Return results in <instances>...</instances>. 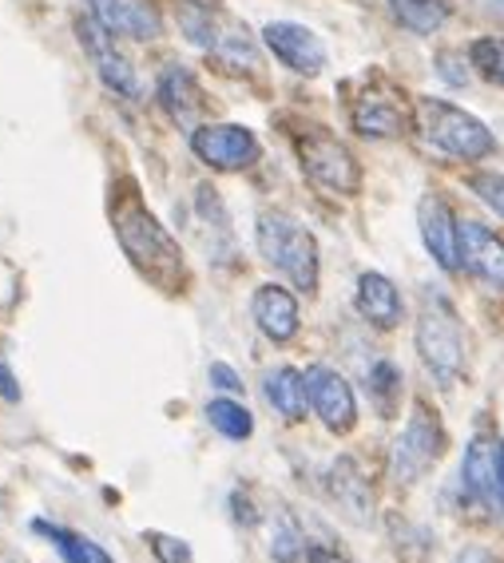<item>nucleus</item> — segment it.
Here are the masks:
<instances>
[{
  "instance_id": "f257e3e1",
  "label": "nucleus",
  "mask_w": 504,
  "mask_h": 563,
  "mask_svg": "<svg viewBox=\"0 0 504 563\" xmlns=\"http://www.w3.org/2000/svg\"><path fill=\"white\" fill-rule=\"evenodd\" d=\"M111 231L120 239L128 262L152 282L155 290L183 294V286H187V262H183L179 242L147 211V202L140 199L135 183L111 187Z\"/></svg>"
},
{
  "instance_id": "f03ea898",
  "label": "nucleus",
  "mask_w": 504,
  "mask_h": 563,
  "mask_svg": "<svg viewBox=\"0 0 504 563\" xmlns=\"http://www.w3.org/2000/svg\"><path fill=\"white\" fill-rule=\"evenodd\" d=\"M414 123L425 135L429 147H437L449 159L481 163L496 152V135L489 123L476 120L473 111H464L453 100H437V96H421L414 103Z\"/></svg>"
},
{
  "instance_id": "7ed1b4c3",
  "label": "nucleus",
  "mask_w": 504,
  "mask_h": 563,
  "mask_svg": "<svg viewBox=\"0 0 504 563\" xmlns=\"http://www.w3.org/2000/svg\"><path fill=\"white\" fill-rule=\"evenodd\" d=\"M254 242H259V254H263L266 266L283 274L294 290L314 294L318 290V242L306 231L303 222L291 219L286 211H263L254 222Z\"/></svg>"
},
{
  "instance_id": "20e7f679",
  "label": "nucleus",
  "mask_w": 504,
  "mask_h": 563,
  "mask_svg": "<svg viewBox=\"0 0 504 563\" xmlns=\"http://www.w3.org/2000/svg\"><path fill=\"white\" fill-rule=\"evenodd\" d=\"M294 155H298V167L318 191L350 199L362 187V167H358L353 152L322 123H306V128L294 131Z\"/></svg>"
},
{
  "instance_id": "39448f33",
  "label": "nucleus",
  "mask_w": 504,
  "mask_h": 563,
  "mask_svg": "<svg viewBox=\"0 0 504 563\" xmlns=\"http://www.w3.org/2000/svg\"><path fill=\"white\" fill-rule=\"evenodd\" d=\"M414 345L421 353V365L441 389L457 385V377L464 369V330L457 322V313L449 310V302L437 298V294H429L421 313H417Z\"/></svg>"
},
{
  "instance_id": "423d86ee",
  "label": "nucleus",
  "mask_w": 504,
  "mask_h": 563,
  "mask_svg": "<svg viewBox=\"0 0 504 563\" xmlns=\"http://www.w3.org/2000/svg\"><path fill=\"white\" fill-rule=\"evenodd\" d=\"M445 424L429 401H414V412L405 421L402 437L394 441V456H390V473L397 484H417L434 473L437 461L445 456Z\"/></svg>"
},
{
  "instance_id": "0eeeda50",
  "label": "nucleus",
  "mask_w": 504,
  "mask_h": 563,
  "mask_svg": "<svg viewBox=\"0 0 504 563\" xmlns=\"http://www.w3.org/2000/svg\"><path fill=\"white\" fill-rule=\"evenodd\" d=\"M191 152L211 172H246V167L259 163L263 143L242 123H199L191 131Z\"/></svg>"
},
{
  "instance_id": "6e6552de",
  "label": "nucleus",
  "mask_w": 504,
  "mask_h": 563,
  "mask_svg": "<svg viewBox=\"0 0 504 563\" xmlns=\"http://www.w3.org/2000/svg\"><path fill=\"white\" fill-rule=\"evenodd\" d=\"M409 120H414V111L405 108L397 88H390L382 80L365 84L350 103V123L365 140H397V135H405Z\"/></svg>"
},
{
  "instance_id": "1a4fd4ad",
  "label": "nucleus",
  "mask_w": 504,
  "mask_h": 563,
  "mask_svg": "<svg viewBox=\"0 0 504 563\" xmlns=\"http://www.w3.org/2000/svg\"><path fill=\"white\" fill-rule=\"evenodd\" d=\"M306 393H310L314 417H318L330 433L346 437L353 424H358V397H353V385L346 382L338 369H330V365H310V369H306Z\"/></svg>"
},
{
  "instance_id": "9d476101",
  "label": "nucleus",
  "mask_w": 504,
  "mask_h": 563,
  "mask_svg": "<svg viewBox=\"0 0 504 563\" xmlns=\"http://www.w3.org/2000/svg\"><path fill=\"white\" fill-rule=\"evenodd\" d=\"M76 32H80V44H84V52L91 56V64H96V71H100V80L108 84L116 96L140 100V76H135L132 60L116 48V36H111V32L103 29L91 12L76 21Z\"/></svg>"
},
{
  "instance_id": "9b49d317",
  "label": "nucleus",
  "mask_w": 504,
  "mask_h": 563,
  "mask_svg": "<svg viewBox=\"0 0 504 563\" xmlns=\"http://www.w3.org/2000/svg\"><path fill=\"white\" fill-rule=\"evenodd\" d=\"M417 231H421L425 251L434 254L445 274L461 271V222L437 191H425L417 202Z\"/></svg>"
},
{
  "instance_id": "f8f14e48",
  "label": "nucleus",
  "mask_w": 504,
  "mask_h": 563,
  "mask_svg": "<svg viewBox=\"0 0 504 563\" xmlns=\"http://www.w3.org/2000/svg\"><path fill=\"white\" fill-rule=\"evenodd\" d=\"M263 44L274 52V60L286 64L294 76H322L326 60H330L322 36L294 21H271L263 29Z\"/></svg>"
},
{
  "instance_id": "ddd939ff",
  "label": "nucleus",
  "mask_w": 504,
  "mask_h": 563,
  "mask_svg": "<svg viewBox=\"0 0 504 563\" xmlns=\"http://www.w3.org/2000/svg\"><path fill=\"white\" fill-rule=\"evenodd\" d=\"M88 12L111 36L152 44L163 36V12L155 0H88Z\"/></svg>"
},
{
  "instance_id": "4468645a",
  "label": "nucleus",
  "mask_w": 504,
  "mask_h": 563,
  "mask_svg": "<svg viewBox=\"0 0 504 563\" xmlns=\"http://www.w3.org/2000/svg\"><path fill=\"white\" fill-rule=\"evenodd\" d=\"M501 461H504V444L496 441L493 429H481L461 456V488L469 500L493 504L496 481H501Z\"/></svg>"
},
{
  "instance_id": "2eb2a0df",
  "label": "nucleus",
  "mask_w": 504,
  "mask_h": 563,
  "mask_svg": "<svg viewBox=\"0 0 504 563\" xmlns=\"http://www.w3.org/2000/svg\"><path fill=\"white\" fill-rule=\"evenodd\" d=\"M461 271L489 282L493 290H504V239L476 219L461 222Z\"/></svg>"
},
{
  "instance_id": "dca6fc26",
  "label": "nucleus",
  "mask_w": 504,
  "mask_h": 563,
  "mask_svg": "<svg viewBox=\"0 0 504 563\" xmlns=\"http://www.w3.org/2000/svg\"><path fill=\"white\" fill-rule=\"evenodd\" d=\"M254 325L271 338V342L286 345L291 338H298V325H303V313H298V298H294L286 286L278 282H263L251 298Z\"/></svg>"
},
{
  "instance_id": "f3484780",
  "label": "nucleus",
  "mask_w": 504,
  "mask_h": 563,
  "mask_svg": "<svg viewBox=\"0 0 504 563\" xmlns=\"http://www.w3.org/2000/svg\"><path fill=\"white\" fill-rule=\"evenodd\" d=\"M155 100H160V108L167 111L179 128H187V131L199 128L195 120L202 115V88L191 68L167 64V68L160 71V80H155Z\"/></svg>"
},
{
  "instance_id": "a211bd4d",
  "label": "nucleus",
  "mask_w": 504,
  "mask_h": 563,
  "mask_svg": "<svg viewBox=\"0 0 504 563\" xmlns=\"http://www.w3.org/2000/svg\"><path fill=\"white\" fill-rule=\"evenodd\" d=\"M326 493L330 500L350 516L353 523H370L373 520V488L362 476V468L353 464V456H338L326 473Z\"/></svg>"
},
{
  "instance_id": "6ab92c4d",
  "label": "nucleus",
  "mask_w": 504,
  "mask_h": 563,
  "mask_svg": "<svg viewBox=\"0 0 504 563\" xmlns=\"http://www.w3.org/2000/svg\"><path fill=\"white\" fill-rule=\"evenodd\" d=\"M353 306H358V313H362L373 330H394V325L405 318L402 290H397L394 282L385 278V274H377V271H365L362 278H358Z\"/></svg>"
},
{
  "instance_id": "aec40b11",
  "label": "nucleus",
  "mask_w": 504,
  "mask_h": 563,
  "mask_svg": "<svg viewBox=\"0 0 504 563\" xmlns=\"http://www.w3.org/2000/svg\"><path fill=\"white\" fill-rule=\"evenodd\" d=\"M263 393L266 401L274 405V412L278 417H286V421H303L306 409H310V393H306V373L294 369V365H278V369H271L263 377Z\"/></svg>"
},
{
  "instance_id": "412c9836",
  "label": "nucleus",
  "mask_w": 504,
  "mask_h": 563,
  "mask_svg": "<svg viewBox=\"0 0 504 563\" xmlns=\"http://www.w3.org/2000/svg\"><path fill=\"white\" fill-rule=\"evenodd\" d=\"M32 532L44 536V540L61 552L64 563H116L96 540H88V536H80V532H72V528H61V523L32 520Z\"/></svg>"
},
{
  "instance_id": "4be33fe9",
  "label": "nucleus",
  "mask_w": 504,
  "mask_h": 563,
  "mask_svg": "<svg viewBox=\"0 0 504 563\" xmlns=\"http://www.w3.org/2000/svg\"><path fill=\"white\" fill-rule=\"evenodd\" d=\"M385 9L414 36H434L437 29H445L449 21V4L445 0H385Z\"/></svg>"
},
{
  "instance_id": "5701e85b",
  "label": "nucleus",
  "mask_w": 504,
  "mask_h": 563,
  "mask_svg": "<svg viewBox=\"0 0 504 563\" xmlns=\"http://www.w3.org/2000/svg\"><path fill=\"white\" fill-rule=\"evenodd\" d=\"M207 421H211L215 433L227 437V441H251V433H254V417L239 397H215V401L207 405Z\"/></svg>"
},
{
  "instance_id": "b1692460",
  "label": "nucleus",
  "mask_w": 504,
  "mask_h": 563,
  "mask_svg": "<svg viewBox=\"0 0 504 563\" xmlns=\"http://www.w3.org/2000/svg\"><path fill=\"white\" fill-rule=\"evenodd\" d=\"M365 389H370L373 405L382 417H394L397 412V401H402V369L394 362H373L370 373H365Z\"/></svg>"
},
{
  "instance_id": "393cba45",
  "label": "nucleus",
  "mask_w": 504,
  "mask_h": 563,
  "mask_svg": "<svg viewBox=\"0 0 504 563\" xmlns=\"http://www.w3.org/2000/svg\"><path fill=\"white\" fill-rule=\"evenodd\" d=\"M469 64L481 80L504 88V41L501 36H481V41L469 44Z\"/></svg>"
},
{
  "instance_id": "a878e982",
  "label": "nucleus",
  "mask_w": 504,
  "mask_h": 563,
  "mask_svg": "<svg viewBox=\"0 0 504 563\" xmlns=\"http://www.w3.org/2000/svg\"><path fill=\"white\" fill-rule=\"evenodd\" d=\"M271 555L278 563H298V555H306V540H303V532L294 528V520H278L274 540H271Z\"/></svg>"
},
{
  "instance_id": "bb28decb",
  "label": "nucleus",
  "mask_w": 504,
  "mask_h": 563,
  "mask_svg": "<svg viewBox=\"0 0 504 563\" xmlns=\"http://www.w3.org/2000/svg\"><path fill=\"white\" fill-rule=\"evenodd\" d=\"M143 540L152 543V555L160 563H195L191 555V543L179 540V536H167V532H143Z\"/></svg>"
},
{
  "instance_id": "cd10ccee",
  "label": "nucleus",
  "mask_w": 504,
  "mask_h": 563,
  "mask_svg": "<svg viewBox=\"0 0 504 563\" xmlns=\"http://www.w3.org/2000/svg\"><path fill=\"white\" fill-rule=\"evenodd\" d=\"M469 191L504 219V175H493V172H476L469 175Z\"/></svg>"
},
{
  "instance_id": "c85d7f7f",
  "label": "nucleus",
  "mask_w": 504,
  "mask_h": 563,
  "mask_svg": "<svg viewBox=\"0 0 504 563\" xmlns=\"http://www.w3.org/2000/svg\"><path fill=\"white\" fill-rule=\"evenodd\" d=\"M207 382H211L219 393H227V397H239V393L246 389V385H242V377L227 362H211V369H207Z\"/></svg>"
},
{
  "instance_id": "c756f323",
  "label": "nucleus",
  "mask_w": 504,
  "mask_h": 563,
  "mask_svg": "<svg viewBox=\"0 0 504 563\" xmlns=\"http://www.w3.org/2000/svg\"><path fill=\"white\" fill-rule=\"evenodd\" d=\"M461 68H464V60L457 56V52H441V56H437V71H441V80L453 84V88H464V84H469V76H464Z\"/></svg>"
},
{
  "instance_id": "7c9ffc66",
  "label": "nucleus",
  "mask_w": 504,
  "mask_h": 563,
  "mask_svg": "<svg viewBox=\"0 0 504 563\" xmlns=\"http://www.w3.org/2000/svg\"><path fill=\"white\" fill-rule=\"evenodd\" d=\"M306 563H353V560L342 552H333V548H322V543H310L306 548Z\"/></svg>"
},
{
  "instance_id": "2f4dec72",
  "label": "nucleus",
  "mask_w": 504,
  "mask_h": 563,
  "mask_svg": "<svg viewBox=\"0 0 504 563\" xmlns=\"http://www.w3.org/2000/svg\"><path fill=\"white\" fill-rule=\"evenodd\" d=\"M0 397H4L9 405L21 401V385H17V377H12V369L4 362H0Z\"/></svg>"
},
{
  "instance_id": "473e14b6",
  "label": "nucleus",
  "mask_w": 504,
  "mask_h": 563,
  "mask_svg": "<svg viewBox=\"0 0 504 563\" xmlns=\"http://www.w3.org/2000/svg\"><path fill=\"white\" fill-rule=\"evenodd\" d=\"M457 563H501V560H496V555L489 552L484 543H469V548H464V552L457 555Z\"/></svg>"
},
{
  "instance_id": "72a5a7b5",
  "label": "nucleus",
  "mask_w": 504,
  "mask_h": 563,
  "mask_svg": "<svg viewBox=\"0 0 504 563\" xmlns=\"http://www.w3.org/2000/svg\"><path fill=\"white\" fill-rule=\"evenodd\" d=\"M231 508H234V520H239V523H254V520H259L251 504L242 500V493H234V496H231Z\"/></svg>"
},
{
  "instance_id": "f704fd0d",
  "label": "nucleus",
  "mask_w": 504,
  "mask_h": 563,
  "mask_svg": "<svg viewBox=\"0 0 504 563\" xmlns=\"http://www.w3.org/2000/svg\"><path fill=\"white\" fill-rule=\"evenodd\" d=\"M493 508L504 516V461H501V481H496V496H493Z\"/></svg>"
},
{
  "instance_id": "c9c22d12",
  "label": "nucleus",
  "mask_w": 504,
  "mask_h": 563,
  "mask_svg": "<svg viewBox=\"0 0 504 563\" xmlns=\"http://www.w3.org/2000/svg\"><path fill=\"white\" fill-rule=\"evenodd\" d=\"M489 4H493V12H496V16H504V0H489Z\"/></svg>"
}]
</instances>
